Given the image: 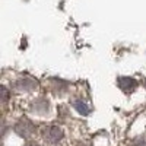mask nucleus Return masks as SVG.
<instances>
[{"instance_id": "f257e3e1", "label": "nucleus", "mask_w": 146, "mask_h": 146, "mask_svg": "<svg viewBox=\"0 0 146 146\" xmlns=\"http://www.w3.org/2000/svg\"><path fill=\"white\" fill-rule=\"evenodd\" d=\"M15 131L22 137H31L35 133V126L31 123L29 120L22 118V120L18 121V124L15 126Z\"/></svg>"}, {"instance_id": "f03ea898", "label": "nucleus", "mask_w": 146, "mask_h": 146, "mask_svg": "<svg viewBox=\"0 0 146 146\" xmlns=\"http://www.w3.org/2000/svg\"><path fill=\"white\" fill-rule=\"evenodd\" d=\"M42 136L47 142H50V143H58L60 140L63 139V130L57 127V126H48L44 129L42 131Z\"/></svg>"}, {"instance_id": "7ed1b4c3", "label": "nucleus", "mask_w": 146, "mask_h": 146, "mask_svg": "<svg viewBox=\"0 0 146 146\" xmlns=\"http://www.w3.org/2000/svg\"><path fill=\"white\" fill-rule=\"evenodd\" d=\"M117 83H118V86L121 88V91H124V92H133L136 89V86H137V82L133 78H127V76L118 78Z\"/></svg>"}, {"instance_id": "20e7f679", "label": "nucleus", "mask_w": 146, "mask_h": 146, "mask_svg": "<svg viewBox=\"0 0 146 146\" xmlns=\"http://www.w3.org/2000/svg\"><path fill=\"white\" fill-rule=\"evenodd\" d=\"M35 85H36V83H35L32 79L25 78V79H22V80L18 82V88H21V89H32Z\"/></svg>"}, {"instance_id": "39448f33", "label": "nucleus", "mask_w": 146, "mask_h": 146, "mask_svg": "<svg viewBox=\"0 0 146 146\" xmlns=\"http://www.w3.org/2000/svg\"><path fill=\"white\" fill-rule=\"evenodd\" d=\"M73 104H75L76 110H78V111H79L80 114H85V115L89 114V107H88L86 104H85L83 101H75Z\"/></svg>"}, {"instance_id": "423d86ee", "label": "nucleus", "mask_w": 146, "mask_h": 146, "mask_svg": "<svg viewBox=\"0 0 146 146\" xmlns=\"http://www.w3.org/2000/svg\"><path fill=\"white\" fill-rule=\"evenodd\" d=\"M2 100H3V102H6L9 100V92H7L6 86H2Z\"/></svg>"}, {"instance_id": "0eeeda50", "label": "nucleus", "mask_w": 146, "mask_h": 146, "mask_svg": "<svg viewBox=\"0 0 146 146\" xmlns=\"http://www.w3.org/2000/svg\"><path fill=\"white\" fill-rule=\"evenodd\" d=\"M27 146H38V145H35V143H29V145H27Z\"/></svg>"}, {"instance_id": "6e6552de", "label": "nucleus", "mask_w": 146, "mask_h": 146, "mask_svg": "<svg viewBox=\"0 0 146 146\" xmlns=\"http://www.w3.org/2000/svg\"><path fill=\"white\" fill-rule=\"evenodd\" d=\"M145 86H146V80H145Z\"/></svg>"}]
</instances>
